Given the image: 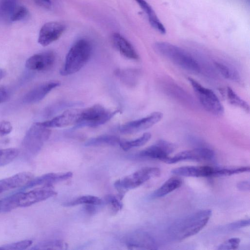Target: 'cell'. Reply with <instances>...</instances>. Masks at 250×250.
I'll use <instances>...</instances> for the list:
<instances>
[{
  "label": "cell",
  "instance_id": "obj_1",
  "mask_svg": "<svg viewBox=\"0 0 250 250\" xmlns=\"http://www.w3.org/2000/svg\"><path fill=\"white\" fill-rule=\"evenodd\" d=\"M211 214V210L204 209L188 215L174 223L169 228V233L176 240L193 236L207 225Z\"/></svg>",
  "mask_w": 250,
  "mask_h": 250
},
{
  "label": "cell",
  "instance_id": "obj_19",
  "mask_svg": "<svg viewBox=\"0 0 250 250\" xmlns=\"http://www.w3.org/2000/svg\"><path fill=\"white\" fill-rule=\"evenodd\" d=\"M33 178L29 172H21L0 180V193L12 189L25 186Z\"/></svg>",
  "mask_w": 250,
  "mask_h": 250
},
{
  "label": "cell",
  "instance_id": "obj_32",
  "mask_svg": "<svg viewBox=\"0 0 250 250\" xmlns=\"http://www.w3.org/2000/svg\"><path fill=\"white\" fill-rule=\"evenodd\" d=\"M32 243L31 240L26 239L1 246L0 250H24L31 246Z\"/></svg>",
  "mask_w": 250,
  "mask_h": 250
},
{
  "label": "cell",
  "instance_id": "obj_16",
  "mask_svg": "<svg viewBox=\"0 0 250 250\" xmlns=\"http://www.w3.org/2000/svg\"><path fill=\"white\" fill-rule=\"evenodd\" d=\"M217 167L208 166H184L171 170L176 175L192 177H216Z\"/></svg>",
  "mask_w": 250,
  "mask_h": 250
},
{
  "label": "cell",
  "instance_id": "obj_22",
  "mask_svg": "<svg viewBox=\"0 0 250 250\" xmlns=\"http://www.w3.org/2000/svg\"><path fill=\"white\" fill-rule=\"evenodd\" d=\"M121 139L112 135H103L92 138L87 140L85 146H115L119 144Z\"/></svg>",
  "mask_w": 250,
  "mask_h": 250
},
{
  "label": "cell",
  "instance_id": "obj_26",
  "mask_svg": "<svg viewBox=\"0 0 250 250\" xmlns=\"http://www.w3.org/2000/svg\"><path fill=\"white\" fill-rule=\"evenodd\" d=\"M151 134L146 132L141 137L131 141L121 140L119 145L125 151H127L133 147H139L146 144L151 138Z\"/></svg>",
  "mask_w": 250,
  "mask_h": 250
},
{
  "label": "cell",
  "instance_id": "obj_37",
  "mask_svg": "<svg viewBox=\"0 0 250 250\" xmlns=\"http://www.w3.org/2000/svg\"><path fill=\"white\" fill-rule=\"evenodd\" d=\"M249 219L241 220L228 224L226 227V229L229 230H234L249 226Z\"/></svg>",
  "mask_w": 250,
  "mask_h": 250
},
{
  "label": "cell",
  "instance_id": "obj_4",
  "mask_svg": "<svg viewBox=\"0 0 250 250\" xmlns=\"http://www.w3.org/2000/svg\"><path fill=\"white\" fill-rule=\"evenodd\" d=\"M117 112L108 110L99 104L82 109L80 118L73 128L99 126L108 121Z\"/></svg>",
  "mask_w": 250,
  "mask_h": 250
},
{
  "label": "cell",
  "instance_id": "obj_29",
  "mask_svg": "<svg viewBox=\"0 0 250 250\" xmlns=\"http://www.w3.org/2000/svg\"><path fill=\"white\" fill-rule=\"evenodd\" d=\"M19 150L15 148L0 149V167L12 162L19 155Z\"/></svg>",
  "mask_w": 250,
  "mask_h": 250
},
{
  "label": "cell",
  "instance_id": "obj_25",
  "mask_svg": "<svg viewBox=\"0 0 250 250\" xmlns=\"http://www.w3.org/2000/svg\"><path fill=\"white\" fill-rule=\"evenodd\" d=\"M102 203H103L102 199L97 196L93 195H83L64 203L63 205L65 207H72L79 205H93L99 206Z\"/></svg>",
  "mask_w": 250,
  "mask_h": 250
},
{
  "label": "cell",
  "instance_id": "obj_23",
  "mask_svg": "<svg viewBox=\"0 0 250 250\" xmlns=\"http://www.w3.org/2000/svg\"><path fill=\"white\" fill-rule=\"evenodd\" d=\"M18 0H0V21L10 22V18L19 5Z\"/></svg>",
  "mask_w": 250,
  "mask_h": 250
},
{
  "label": "cell",
  "instance_id": "obj_28",
  "mask_svg": "<svg viewBox=\"0 0 250 250\" xmlns=\"http://www.w3.org/2000/svg\"><path fill=\"white\" fill-rule=\"evenodd\" d=\"M214 65L218 71L225 78L234 81H239L240 75L235 69L220 62H215Z\"/></svg>",
  "mask_w": 250,
  "mask_h": 250
},
{
  "label": "cell",
  "instance_id": "obj_3",
  "mask_svg": "<svg viewBox=\"0 0 250 250\" xmlns=\"http://www.w3.org/2000/svg\"><path fill=\"white\" fill-rule=\"evenodd\" d=\"M154 48L158 53L182 68L194 73L200 72L197 62L180 47L169 42H158L155 43Z\"/></svg>",
  "mask_w": 250,
  "mask_h": 250
},
{
  "label": "cell",
  "instance_id": "obj_13",
  "mask_svg": "<svg viewBox=\"0 0 250 250\" xmlns=\"http://www.w3.org/2000/svg\"><path fill=\"white\" fill-rule=\"evenodd\" d=\"M51 186H43L27 192H21L20 207H29L56 195Z\"/></svg>",
  "mask_w": 250,
  "mask_h": 250
},
{
  "label": "cell",
  "instance_id": "obj_9",
  "mask_svg": "<svg viewBox=\"0 0 250 250\" xmlns=\"http://www.w3.org/2000/svg\"><path fill=\"white\" fill-rule=\"evenodd\" d=\"M163 114L156 111L143 118L126 123L120 127V131L124 134H131L147 129L161 120Z\"/></svg>",
  "mask_w": 250,
  "mask_h": 250
},
{
  "label": "cell",
  "instance_id": "obj_2",
  "mask_svg": "<svg viewBox=\"0 0 250 250\" xmlns=\"http://www.w3.org/2000/svg\"><path fill=\"white\" fill-rule=\"evenodd\" d=\"M92 50L91 44L88 40L80 39L76 41L66 56L60 74L68 76L79 71L89 61Z\"/></svg>",
  "mask_w": 250,
  "mask_h": 250
},
{
  "label": "cell",
  "instance_id": "obj_12",
  "mask_svg": "<svg viewBox=\"0 0 250 250\" xmlns=\"http://www.w3.org/2000/svg\"><path fill=\"white\" fill-rule=\"evenodd\" d=\"M65 25L60 21H49L41 27L38 42L41 45L46 46L57 40L64 32Z\"/></svg>",
  "mask_w": 250,
  "mask_h": 250
},
{
  "label": "cell",
  "instance_id": "obj_15",
  "mask_svg": "<svg viewBox=\"0 0 250 250\" xmlns=\"http://www.w3.org/2000/svg\"><path fill=\"white\" fill-rule=\"evenodd\" d=\"M60 85V83L58 81H49L40 84L24 95L22 99L23 103L25 104L37 103Z\"/></svg>",
  "mask_w": 250,
  "mask_h": 250
},
{
  "label": "cell",
  "instance_id": "obj_20",
  "mask_svg": "<svg viewBox=\"0 0 250 250\" xmlns=\"http://www.w3.org/2000/svg\"><path fill=\"white\" fill-rule=\"evenodd\" d=\"M111 41L115 48L124 57L129 59L138 60L139 56L132 45L118 33H113Z\"/></svg>",
  "mask_w": 250,
  "mask_h": 250
},
{
  "label": "cell",
  "instance_id": "obj_24",
  "mask_svg": "<svg viewBox=\"0 0 250 250\" xmlns=\"http://www.w3.org/2000/svg\"><path fill=\"white\" fill-rule=\"evenodd\" d=\"M21 192L15 193L0 199V213L10 212L20 207Z\"/></svg>",
  "mask_w": 250,
  "mask_h": 250
},
{
  "label": "cell",
  "instance_id": "obj_30",
  "mask_svg": "<svg viewBox=\"0 0 250 250\" xmlns=\"http://www.w3.org/2000/svg\"><path fill=\"white\" fill-rule=\"evenodd\" d=\"M67 245L60 240H51L40 242L34 246L33 250L63 249Z\"/></svg>",
  "mask_w": 250,
  "mask_h": 250
},
{
  "label": "cell",
  "instance_id": "obj_36",
  "mask_svg": "<svg viewBox=\"0 0 250 250\" xmlns=\"http://www.w3.org/2000/svg\"><path fill=\"white\" fill-rule=\"evenodd\" d=\"M240 243V240L239 238H231L219 245L217 250H235L238 248Z\"/></svg>",
  "mask_w": 250,
  "mask_h": 250
},
{
  "label": "cell",
  "instance_id": "obj_41",
  "mask_svg": "<svg viewBox=\"0 0 250 250\" xmlns=\"http://www.w3.org/2000/svg\"><path fill=\"white\" fill-rule=\"evenodd\" d=\"M38 2L45 6H49L51 4L50 0H36Z\"/></svg>",
  "mask_w": 250,
  "mask_h": 250
},
{
  "label": "cell",
  "instance_id": "obj_8",
  "mask_svg": "<svg viewBox=\"0 0 250 250\" xmlns=\"http://www.w3.org/2000/svg\"><path fill=\"white\" fill-rule=\"evenodd\" d=\"M214 156V152L212 149L208 147H199L179 152L172 157H168L165 162L174 164L186 160L208 161L212 160Z\"/></svg>",
  "mask_w": 250,
  "mask_h": 250
},
{
  "label": "cell",
  "instance_id": "obj_38",
  "mask_svg": "<svg viewBox=\"0 0 250 250\" xmlns=\"http://www.w3.org/2000/svg\"><path fill=\"white\" fill-rule=\"evenodd\" d=\"M13 127L9 121H3L0 123V136L9 134L12 130Z\"/></svg>",
  "mask_w": 250,
  "mask_h": 250
},
{
  "label": "cell",
  "instance_id": "obj_40",
  "mask_svg": "<svg viewBox=\"0 0 250 250\" xmlns=\"http://www.w3.org/2000/svg\"><path fill=\"white\" fill-rule=\"evenodd\" d=\"M9 97V92L4 87H0V104L6 101Z\"/></svg>",
  "mask_w": 250,
  "mask_h": 250
},
{
  "label": "cell",
  "instance_id": "obj_10",
  "mask_svg": "<svg viewBox=\"0 0 250 250\" xmlns=\"http://www.w3.org/2000/svg\"><path fill=\"white\" fill-rule=\"evenodd\" d=\"M175 146L169 142L161 140L154 144L140 151L139 157L165 162L169 155L173 152Z\"/></svg>",
  "mask_w": 250,
  "mask_h": 250
},
{
  "label": "cell",
  "instance_id": "obj_5",
  "mask_svg": "<svg viewBox=\"0 0 250 250\" xmlns=\"http://www.w3.org/2000/svg\"><path fill=\"white\" fill-rule=\"evenodd\" d=\"M160 174V170L158 167H144L122 179L117 180L114 186L123 195L125 191L137 188L150 178L158 177Z\"/></svg>",
  "mask_w": 250,
  "mask_h": 250
},
{
  "label": "cell",
  "instance_id": "obj_31",
  "mask_svg": "<svg viewBox=\"0 0 250 250\" xmlns=\"http://www.w3.org/2000/svg\"><path fill=\"white\" fill-rule=\"evenodd\" d=\"M148 18L151 25L159 20L155 12L150 4L145 0H135Z\"/></svg>",
  "mask_w": 250,
  "mask_h": 250
},
{
  "label": "cell",
  "instance_id": "obj_35",
  "mask_svg": "<svg viewBox=\"0 0 250 250\" xmlns=\"http://www.w3.org/2000/svg\"><path fill=\"white\" fill-rule=\"evenodd\" d=\"M122 198L119 196L116 197L113 195H108L105 198V202L108 203L111 208V210L114 213H116L120 210L123 207V204L121 201Z\"/></svg>",
  "mask_w": 250,
  "mask_h": 250
},
{
  "label": "cell",
  "instance_id": "obj_39",
  "mask_svg": "<svg viewBox=\"0 0 250 250\" xmlns=\"http://www.w3.org/2000/svg\"><path fill=\"white\" fill-rule=\"evenodd\" d=\"M237 188L241 191H249L250 189V181L244 180L238 182L237 184Z\"/></svg>",
  "mask_w": 250,
  "mask_h": 250
},
{
  "label": "cell",
  "instance_id": "obj_7",
  "mask_svg": "<svg viewBox=\"0 0 250 250\" xmlns=\"http://www.w3.org/2000/svg\"><path fill=\"white\" fill-rule=\"evenodd\" d=\"M188 81L201 104L207 111L218 116L223 114V106L213 91L202 86L192 78H188Z\"/></svg>",
  "mask_w": 250,
  "mask_h": 250
},
{
  "label": "cell",
  "instance_id": "obj_11",
  "mask_svg": "<svg viewBox=\"0 0 250 250\" xmlns=\"http://www.w3.org/2000/svg\"><path fill=\"white\" fill-rule=\"evenodd\" d=\"M56 60V54L51 50L45 51L30 56L25 62V67L30 70L46 71L51 69Z\"/></svg>",
  "mask_w": 250,
  "mask_h": 250
},
{
  "label": "cell",
  "instance_id": "obj_42",
  "mask_svg": "<svg viewBox=\"0 0 250 250\" xmlns=\"http://www.w3.org/2000/svg\"><path fill=\"white\" fill-rule=\"evenodd\" d=\"M6 74V71L3 69L0 68V81L5 76Z\"/></svg>",
  "mask_w": 250,
  "mask_h": 250
},
{
  "label": "cell",
  "instance_id": "obj_34",
  "mask_svg": "<svg viewBox=\"0 0 250 250\" xmlns=\"http://www.w3.org/2000/svg\"><path fill=\"white\" fill-rule=\"evenodd\" d=\"M28 15L29 11L26 7L18 5L10 18V22L22 21L25 19Z\"/></svg>",
  "mask_w": 250,
  "mask_h": 250
},
{
  "label": "cell",
  "instance_id": "obj_6",
  "mask_svg": "<svg viewBox=\"0 0 250 250\" xmlns=\"http://www.w3.org/2000/svg\"><path fill=\"white\" fill-rule=\"evenodd\" d=\"M51 130L36 122L27 131L22 145L28 153L35 155L42 149L44 143L49 138Z\"/></svg>",
  "mask_w": 250,
  "mask_h": 250
},
{
  "label": "cell",
  "instance_id": "obj_18",
  "mask_svg": "<svg viewBox=\"0 0 250 250\" xmlns=\"http://www.w3.org/2000/svg\"><path fill=\"white\" fill-rule=\"evenodd\" d=\"M72 173H48L35 178H33L25 186L23 189L31 188L39 186H51L52 184L69 179Z\"/></svg>",
  "mask_w": 250,
  "mask_h": 250
},
{
  "label": "cell",
  "instance_id": "obj_17",
  "mask_svg": "<svg viewBox=\"0 0 250 250\" xmlns=\"http://www.w3.org/2000/svg\"><path fill=\"white\" fill-rule=\"evenodd\" d=\"M125 243L130 249H157V244L153 238L147 232L142 231L130 234L126 238Z\"/></svg>",
  "mask_w": 250,
  "mask_h": 250
},
{
  "label": "cell",
  "instance_id": "obj_21",
  "mask_svg": "<svg viewBox=\"0 0 250 250\" xmlns=\"http://www.w3.org/2000/svg\"><path fill=\"white\" fill-rule=\"evenodd\" d=\"M182 184V179L177 176H173L167 180L158 189L150 195L151 199L163 197L178 188Z\"/></svg>",
  "mask_w": 250,
  "mask_h": 250
},
{
  "label": "cell",
  "instance_id": "obj_33",
  "mask_svg": "<svg viewBox=\"0 0 250 250\" xmlns=\"http://www.w3.org/2000/svg\"><path fill=\"white\" fill-rule=\"evenodd\" d=\"M82 104L80 103H73V102H67V103H58L55 105H52L49 107L47 108L45 111V114L46 116H51L57 111L61 110L62 109L66 107H70L75 106L81 105Z\"/></svg>",
  "mask_w": 250,
  "mask_h": 250
},
{
  "label": "cell",
  "instance_id": "obj_14",
  "mask_svg": "<svg viewBox=\"0 0 250 250\" xmlns=\"http://www.w3.org/2000/svg\"><path fill=\"white\" fill-rule=\"evenodd\" d=\"M82 110V109H68L51 120L38 123L48 128L75 125L80 118Z\"/></svg>",
  "mask_w": 250,
  "mask_h": 250
},
{
  "label": "cell",
  "instance_id": "obj_27",
  "mask_svg": "<svg viewBox=\"0 0 250 250\" xmlns=\"http://www.w3.org/2000/svg\"><path fill=\"white\" fill-rule=\"evenodd\" d=\"M226 94L227 98L230 104L243 109L246 112H249L250 107L248 104L237 95L231 88H227Z\"/></svg>",
  "mask_w": 250,
  "mask_h": 250
}]
</instances>
